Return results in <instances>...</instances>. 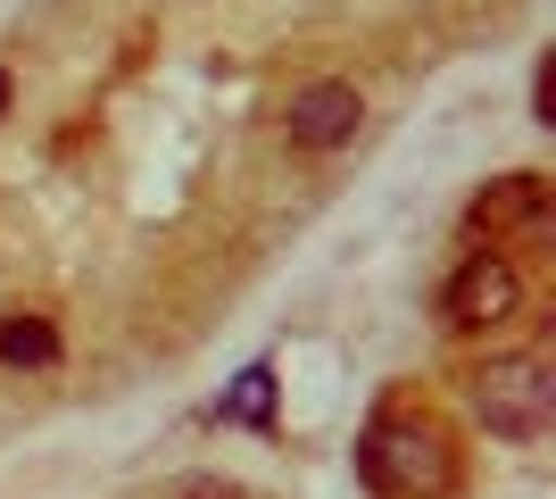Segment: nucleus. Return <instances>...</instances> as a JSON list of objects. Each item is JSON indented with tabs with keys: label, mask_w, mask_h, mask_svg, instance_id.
I'll return each mask as SVG.
<instances>
[{
	"label": "nucleus",
	"mask_w": 556,
	"mask_h": 499,
	"mask_svg": "<svg viewBox=\"0 0 556 499\" xmlns=\"http://www.w3.org/2000/svg\"><path fill=\"white\" fill-rule=\"evenodd\" d=\"M374 491H399V499H448L457 491V450H448L441 425H424V416H382L366 433V450H357Z\"/></svg>",
	"instance_id": "f257e3e1"
},
{
	"label": "nucleus",
	"mask_w": 556,
	"mask_h": 499,
	"mask_svg": "<svg viewBox=\"0 0 556 499\" xmlns=\"http://www.w3.org/2000/svg\"><path fill=\"white\" fill-rule=\"evenodd\" d=\"M473 416H482L498 441H540L556 416V375L540 350H507L490 358V366H473Z\"/></svg>",
	"instance_id": "f03ea898"
},
{
	"label": "nucleus",
	"mask_w": 556,
	"mask_h": 499,
	"mask_svg": "<svg viewBox=\"0 0 556 499\" xmlns=\"http://www.w3.org/2000/svg\"><path fill=\"white\" fill-rule=\"evenodd\" d=\"M523 316V275H515L507 250H473V259L448 275V325L457 333H498Z\"/></svg>",
	"instance_id": "7ed1b4c3"
},
{
	"label": "nucleus",
	"mask_w": 556,
	"mask_h": 499,
	"mask_svg": "<svg viewBox=\"0 0 556 499\" xmlns=\"http://www.w3.org/2000/svg\"><path fill=\"white\" fill-rule=\"evenodd\" d=\"M357 117H366V100H357V84H341V75H316V84H300V92L282 100V134H291V150L357 142Z\"/></svg>",
	"instance_id": "20e7f679"
},
{
	"label": "nucleus",
	"mask_w": 556,
	"mask_h": 499,
	"mask_svg": "<svg viewBox=\"0 0 556 499\" xmlns=\"http://www.w3.org/2000/svg\"><path fill=\"white\" fill-rule=\"evenodd\" d=\"M465 225L473 234H507V225H523V234H548V175H498L490 191H473V209H465Z\"/></svg>",
	"instance_id": "39448f33"
},
{
	"label": "nucleus",
	"mask_w": 556,
	"mask_h": 499,
	"mask_svg": "<svg viewBox=\"0 0 556 499\" xmlns=\"http://www.w3.org/2000/svg\"><path fill=\"white\" fill-rule=\"evenodd\" d=\"M0 366H59V325L50 316H0Z\"/></svg>",
	"instance_id": "423d86ee"
},
{
	"label": "nucleus",
	"mask_w": 556,
	"mask_h": 499,
	"mask_svg": "<svg viewBox=\"0 0 556 499\" xmlns=\"http://www.w3.org/2000/svg\"><path fill=\"white\" fill-rule=\"evenodd\" d=\"M216 416H225V425H266V416H275V366H250Z\"/></svg>",
	"instance_id": "0eeeda50"
},
{
	"label": "nucleus",
	"mask_w": 556,
	"mask_h": 499,
	"mask_svg": "<svg viewBox=\"0 0 556 499\" xmlns=\"http://www.w3.org/2000/svg\"><path fill=\"white\" fill-rule=\"evenodd\" d=\"M532 117L556 125V59H540V75H532Z\"/></svg>",
	"instance_id": "6e6552de"
},
{
	"label": "nucleus",
	"mask_w": 556,
	"mask_h": 499,
	"mask_svg": "<svg viewBox=\"0 0 556 499\" xmlns=\"http://www.w3.org/2000/svg\"><path fill=\"white\" fill-rule=\"evenodd\" d=\"M175 499H232V483H216V475H191V483H175Z\"/></svg>",
	"instance_id": "1a4fd4ad"
},
{
	"label": "nucleus",
	"mask_w": 556,
	"mask_h": 499,
	"mask_svg": "<svg viewBox=\"0 0 556 499\" xmlns=\"http://www.w3.org/2000/svg\"><path fill=\"white\" fill-rule=\"evenodd\" d=\"M9 92H17V84H9V67H0V117H9Z\"/></svg>",
	"instance_id": "9d476101"
}]
</instances>
